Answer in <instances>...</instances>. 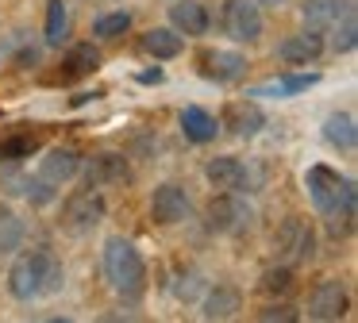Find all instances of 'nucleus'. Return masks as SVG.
I'll use <instances>...</instances> for the list:
<instances>
[{"instance_id":"nucleus-1","label":"nucleus","mask_w":358,"mask_h":323,"mask_svg":"<svg viewBox=\"0 0 358 323\" xmlns=\"http://www.w3.org/2000/svg\"><path fill=\"white\" fill-rule=\"evenodd\" d=\"M62 281H66L62 261L50 250H27V254H20L8 269V292L16 300L55 296V292L62 289Z\"/></svg>"},{"instance_id":"nucleus-2","label":"nucleus","mask_w":358,"mask_h":323,"mask_svg":"<svg viewBox=\"0 0 358 323\" xmlns=\"http://www.w3.org/2000/svg\"><path fill=\"white\" fill-rule=\"evenodd\" d=\"M104 277L120 296H131V300L147 289V261L124 235H112L104 243Z\"/></svg>"},{"instance_id":"nucleus-3","label":"nucleus","mask_w":358,"mask_h":323,"mask_svg":"<svg viewBox=\"0 0 358 323\" xmlns=\"http://www.w3.org/2000/svg\"><path fill=\"white\" fill-rule=\"evenodd\" d=\"M220 27L235 43H255L262 35V8H258V0H224Z\"/></svg>"},{"instance_id":"nucleus-4","label":"nucleus","mask_w":358,"mask_h":323,"mask_svg":"<svg viewBox=\"0 0 358 323\" xmlns=\"http://www.w3.org/2000/svg\"><path fill=\"white\" fill-rule=\"evenodd\" d=\"M104 220V196H101V189H81V192H73L70 200H66V208H62V223L73 231V235H85V231H93L96 223Z\"/></svg>"},{"instance_id":"nucleus-5","label":"nucleus","mask_w":358,"mask_h":323,"mask_svg":"<svg viewBox=\"0 0 358 323\" xmlns=\"http://www.w3.org/2000/svg\"><path fill=\"white\" fill-rule=\"evenodd\" d=\"M273 246H278V254L289 261H308L312 254H316V235H312V227L301 215H289L278 227V235H273Z\"/></svg>"},{"instance_id":"nucleus-6","label":"nucleus","mask_w":358,"mask_h":323,"mask_svg":"<svg viewBox=\"0 0 358 323\" xmlns=\"http://www.w3.org/2000/svg\"><path fill=\"white\" fill-rule=\"evenodd\" d=\"M343 312H347V285L339 277H324L308 296V320L331 323V320H343Z\"/></svg>"},{"instance_id":"nucleus-7","label":"nucleus","mask_w":358,"mask_h":323,"mask_svg":"<svg viewBox=\"0 0 358 323\" xmlns=\"http://www.w3.org/2000/svg\"><path fill=\"white\" fill-rule=\"evenodd\" d=\"M247 220H250V208L243 204L235 192H220V196H212L208 220H204V223H208L212 235H235Z\"/></svg>"},{"instance_id":"nucleus-8","label":"nucleus","mask_w":358,"mask_h":323,"mask_svg":"<svg viewBox=\"0 0 358 323\" xmlns=\"http://www.w3.org/2000/svg\"><path fill=\"white\" fill-rule=\"evenodd\" d=\"M189 215V192L181 189V185L166 181L155 189V196H150V220L162 223V227H170V223H181Z\"/></svg>"},{"instance_id":"nucleus-9","label":"nucleus","mask_w":358,"mask_h":323,"mask_svg":"<svg viewBox=\"0 0 358 323\" xmlns=\"http://www.w3.org/2000/svg\"><path fill=\"white\" fill-rule=\"evenodd\" d=\"M320 54H324V35H320L316 27L301 31V35H289L278 43V58L285 62V66H312Z\"/></svg>"},{"instance_id":"nucleus-10","label":"nucleus","mask_w":358,"mask_h":323,"mask_svg":"<svg viewBox=\"0 0 358 323\" xmlns=\"http://www.w3.org/2000/svg\"><path fill=\"white\" fill-rule=\"evenodd\" d=\"M204 177H208L212 189H220V192H243V189L250 185L247 166H243L239 158H231V154L208 158V166H204Z\"/></svg>"},{"instance_id":"nucleus-11","label":"nucleus","mask_w":358,"mask_h":323,"mask_svg":"<svg viewBox=\"0 0 358 323\" xmlns=\"http://www.w3.org/2000/svg\"><path fill=\"white\" fill-rule=\"evenodd\" d=\"M85 177H89L93 189H101V185H127V181H131V166H127L124 154L104 150V154H96V158L89 162Z\"/></svg>"},{"instance_id":"nucleus-12","label":"nucleus","mask_w":358,"mask_h":323,"mask_svg":"<svg viewBox=\"0 0 358 323\" xmlns=\"http://www.w3.org/2000/svg\"><path fill=\"white\" fill-rule=\"evenodd\" d=\"M224 127L239 138H250L266 127V115L255 100H231V104L224 108Z\"/></svg>"},{"instance_id":"nucleus-13","label":"nucleus","mask_w":358,"mask_h":323,"mask_svg":"<svg viewBox=\"0 0 358 323\" xmlns=\"http://www.w3.org/2000/svg\"><path fill=\"white\" fill-rule=\"evenodd\" d=\"M78 169H81V154L73 146H55L39 162V177L50 185H66L70 177H78Z\"/></svg>"},{"instance_id":"nucleus-14","label":"nucleus","mask_w":358,"mask_h":323,"mask_svg":"<svg viewBox=\"0 0 358 323\" xmlns=\"http://www.w3.org/2000/svg\"><path fill=\"white\" fill-rule=\"evenodd\" d=\"M201 73L212 81H239L247 73V58L235 50H208L201 54Z\"/></svg>"},{"instance_id":"nucleus-15","label":"nucleus","mask_w":358,"mask_h":323,"mask_svg":"<svg viewBox=\"0 0 358 323\" xmlns=\"http://www.w3.org/2000/svg\"><path fill=\"white\" fill-rule=\"evenodd\" d=\"M101 69V50L93 43H78L70 46V54L62 58V69H58L55 81H78V77H89Z\"/></svg>"},{"instance_id":"nucleus-16","label":"nucleus","mask_w":358,"mask_h":323,"mask_svg":"<svg viewBox=\"0 0 358 323\" xmlns=\"http://www.w3.org/2000/svg\"><path fill=\"white\" fill-rule=\"evenodd\" d=\"M208 8L204 4H196V0H178V4L170 8V27L178 31V35H189V38H196V35H204L208 31Z\"/></svg>"},{"instance_id":"nucleus-17","label":"nucleus","mask_w":358,"mask_h":323,"mask_svg":"<svg viewBox=\"0 0 358 323\" xmlns=\"http://www.w3.org/2000/svg\"><path fill=\"white\" fill-rule=\"evenodd\" d=\"M355 12V4H343V0H304L301 4V15L308 27L324 31V27H335V23L343 20V15Z\"/></svg>"},{"instance_id":"nucleus-18","label":"nucleus","mask_w":358,"mask_h":323,"mask_svg":"<svg viewBox=\"0 0 358 323\" xmlns=\"http://www.w3.org/2000/svg\"><path fill=\"white\" fill-rule=\"evenodd\" d=\"M239 308H243V292L235 289V285H216V289H208V296H204L201 315L204 320H231Z\"/></svg>"},{"instance_id":"nucleus-19","label":"nucleus","mask_w":358,"mask_h":323,"mask_svg":"<svg viewBox=\"0 0 358 323\" xmlns=\"http://www.w3.org/2000/svg\"><path fill=\"white\" fill-rule=\"evenodd\" d=\"M139 46L150 54V58H162L166 62V58H178L181 46H185V38H181L173 27H150L147 35H143Z\"/></svg>"},{"instance_id":"nucleus-20","label":"nucleus","mask_w":358,"mask_h":323,"mask_svg":"<svg viewBox=\"0 0 358 323\" xmlns=\"http://www.w3.org/2000/svg\"><path fill=\"white\" fill-rule=\"evenodd\" d=\"M181 131H185L189 143H212L220 123H216V115L204 112V108H185V112H181Z\"/></svg>"},{"instance_id":"nucleus-21","label":"nucleus","mask_w":358,"mask_h":323,"mask_svg":"<svg viewBox=\"0 0 358 323\" xmlns=\"http://www.w3.org/2000/svg\"><path fill=\"white\" fill-rule=\"evenodd\" d=\"M324 138L331 146H339V150H355V143H358L355 115H350V112H331L324 120Z\"/></svg>"},{"instance_id":"nucleus-22","label":"nucleus","mask_w":358,"mask_h":323,"mask_svg":"<svg viewBox=\"0 0 358 323\" xmlns=\"http://www.w3.org/2000/svg\"><path fill=\"white\" fill-rule=\"evenodd\" d=\"M316 81L320 73H293V77H281V81L258 85V89H250V96H293V92H308Z\"/></svg>"},{"instance_id":"nucleus-23","label":"nucleus","mask_w":358,"mask_h":323,"mask_svg":"<svg viewBox=\"0 0 358 323\" xmlns=\"http://www.w3.org/2000/svg\"><path fill=\"white\" fill-rule=\"evenodd\" d=\"M66 35H70V8H66V0H47V31H43V38H47V46H62Z\"/></svg>"},{"instance_id":"nucleus-24","label":"nucleus","mask_w":358,"mask_h":323,"mask_svg":"<svg viewBox=\"0 0 358 323\" xmlns=\"http://www.w3.org/2000/svg\"><path fill=\"white\" fill-rule=\"evenodd\" d=\"M20 243H24V220L8 204H0V254L20 250Z\"/></svg>"},{"instance_id":"nucleus-25","label":"nucleus","mask_w":358,"mask_h":323,"mask_svg":"<svg viewBox=\"0 0 358 323\" xmlns=\"http://www.w3.org/2000/svg\"><path fill=\"white\" fill-rule=\"evenodd\" d=\"M39 150V135H12L0 143V162H16V158H31Z\"/></svg>"},{"instance_id":"nucleus-26","label":"nucleus","mask_w":358,"mask_h":323,"mask_svg":"<svg viewBox=\"0 0 358 323\" xmlns=\"http://www.w3.org/2000/svg\"><path fill=\"white\" fill-rule=\"evenodd\" d=\"M127 27H131V12H108L93 23V35L96 38H120Z\"/></svg>"},{"instance_id":"nucleus-27","label":"nucleus","mask_w":358,"mask_h":323,"mask_svg":"<svg viewBox=\"0 0 358 323\" xmlns=\"http://www.w3.org/2000/svg\"><path fill=\"white\" fill-rule=\"evenodd\" d=\"M289 289H293V269H289V266L266 269V273H262V292H270V296H285Z\"/></svg>"},{"instance_id":"nucleus-28","label":"nucleus","mask_w":358,"mask_h":323,"mask_svg":"<svg viewBox=\"0 0 358 323\" xmlns=\"http://www.w3.org/2000/svg\"><path fill=\"white\" fill-rule=\"evenodd\" d=\"M20 192H24L31 204H50L55 200V189H50V181H43V177H24V185H20Z\"/></svg>"},{"instance_id":"nucleus-29","label":"nucleus","mask_w":358,"mask_h":323,"mask_svg":"<svg viewBox=\"0 0 358 323\" xmlns=\"http://www.w3.org/2000/svg\"><path fill=\"white\" fill-rule=\"evenodd\" d=\"M355 43H358V23H355V12H350V15H343V27H339L331 46L339 54H347V50H355Z\"/></svg>"},{"instance_id":"nucleus-30","label":"nucleus","mask_w":358,"mask_h":323,"mask_svg":"<svg viewBox=\"0 0 358 323\" xmlns=\"http://www.w3.org/2000/svg\"><path fill=\"white\" fill-rule=\"evenodd\" d=\"M258 320H266V323H273V320L293 323V320H296V308H293V304H270L266 312H258Z\"/></svg>"},{"instance_id":"nucleus-31","label":"nucleus","mask_w":358,"mask_h":323,"mask_svg":"<svg viewBox=\"0 0 358 323\" xmlns=\"http://www.w3.org/2000/svg\"><path fill=\"white\" fill-rule=\"evenodd\" d=\"M139 81H147V85H158V81H162V69H147V73H143Z\"/></svg>"},{"instance_id":"nucleus-32","label":"nucleus","mask_w":358,"mask_h":323,"mask_svg":"<svg viewBox=\"0 0 358 323\" xmlns=\"http://www.w3.org/2000/svg\"><path fill=\"white\" fill-rule=\"evenodd\" d=\"M258 4H273V8H278V4H281V0H258Z\"/></svg>"}]
</instances>
